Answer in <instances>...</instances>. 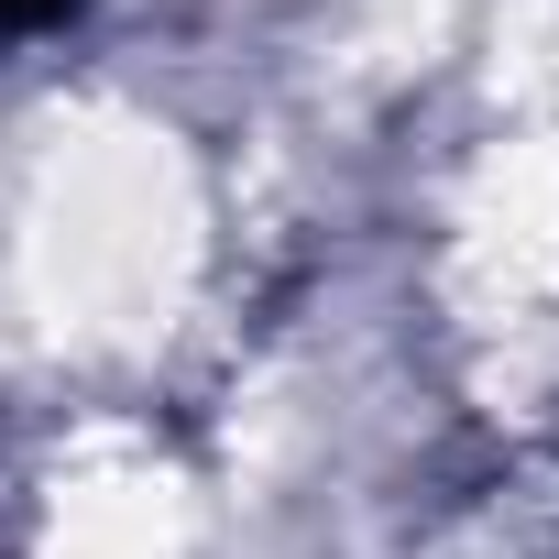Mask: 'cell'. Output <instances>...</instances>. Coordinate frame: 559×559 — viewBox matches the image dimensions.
<instances>
[{
  "mask_svg": "<svg viewBox=\"0 0 559 559\" xmlns=\"http://www.w3.org/2000/svg\"><path fill=\"white\" fill-rule=\"evenodd\" d=\"M45 12H67V0H0V23H45Z\"/></svg>",
  "mask_w": 559,
  "mask_h": 559,
  "instance_id": "obj_1",
  "label": "cell"
}]
</instances>
